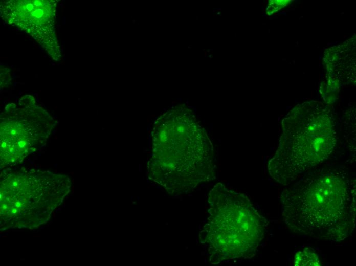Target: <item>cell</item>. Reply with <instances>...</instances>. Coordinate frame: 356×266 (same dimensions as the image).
<instances>
[{
  "instance_id": "4",
  "label": "cell",
  "mask_w": 356,
  "mask_h": 266,
  "mask_svg": "<svg viewBox=\"0 0 356 266\" xmlns=\"http://www.w3.org/2000/svg\"><path fill=\"white\" fill-rule=\"evenodd\" d=\"M154 141L164 156L167 189L173 192L178 187L193 188L214 179L212 143L190 110L181 108L164 116L155 129Z\"/></svg>"
},
{
  "instance_id": "8",
  "label": "cell",
  "mask_w": 356,
  "mask_h": 266,
  "mask_svg": "<svg viewBox=\"0 0 356 266\" xmlns=\"http://www.w3.org/2000/svg\"><path fill=\"white\" fill-rule=\"evenodd\" d=\"M20 206H21V204L19 202H17L15 203V206L16 207L18 208V207H20Z\"/></svg>"
},
{
  "instance_id": "7",
  "label": "cell",
  "mask_w": 356,
  "mask_h": 266,
  "mask_svg": "<svg viewBox=\"0 0 356 266\" xmlns=\"http://www.w3.org/2000/svg\"><path fill=\"white\" fill-rule=\"evenodd\" d=\"M291 1H269L267 5L266 12L268 15H272L274 13L286 7Z\"/></svg>"
},
{
  "instance_id": "3",
  "label": "cell",
  "mask_w": 356,
  "mask_h": 266,
  "mask_svg": "<svg viewBox=\"0 0 356 266\" xmlns=\"http://www.w3.org/2000/svg\"><path fill=\"white\" fill-rule=\"evenodd\" d=\"M207 216L199 233L213 264L250 259L263 240L268 221L244 194L221 183L210 190Z\"/></svg>"
},
{
  "instance_id": "1",
  "label": "cell",
  "mask_w": 356,
  "mask_h": 266,
  "mask_svg": "<svg viewBox=\"0 0 356 266\" xmlns=\"http://www.w3.org/2000/svg\"><path fill=\"white\" fill-rule=\"evenodd\" d=\"M280 199L284 221L298 235L339 242L354 231L355 183L342 167L307 174L284 189Z\"/></svg>"
},
{
  "instance_id": "10",
  "label": "cell",
  "mask_w": 356,
  "mask_h": 266,
  "mask_svg": "<svg viewBox=\"0 0 356 266\" xmlns=\"http://www.w3.org/2000/svg\"><path fill=\"white\" fill-rule=\"evenodd\" d=\"M13 186H16L17 185V183L16 182H14L13 184Z\"/></svg>"
},
{
  "instance_id": "9",
  "label": "cell",
  "mask_w": 356,
  "mask_h": 266,
  "mask_svg": "<svg viewBox=\"0 0 356 266\" xmlns=\"http://www.w3.org/2000/svg\"><path fill=\"white\" fill-rule=\"evenodd\" d=\"M17 211V210L16 209L13 208V209H12V213L13 214H15V213H16V212Z\"/></svg>"
},
{
  "instance_id": "6",
  "label": "cell",
  "mask_w": 356,
  "mask_h": 266,
  "mask_svg": "<svg viewBox=\"0 0 356 266\" xmlns=\"http://www.w3.org/2000/svg\"><path fill=\"white\" fill-rule=\"evenodd\" d=\"M295 265H321L318 255L311 249L306 248L297 252L294 256Z\"/></svg>"
},
{
  "instance_id": "11",
  "label": "cell",
  "mask_w": 356,
  "mask_h": 266,
  "mask_svg": "<svg viewBox=\"0 0 356 266\" xmlns=\"http://www.w3.org/2000/svg\"><path fill=\"white\" fill-rule=\"evenodd\" d=\"M7 208V205H4L3 206V208H4V209H6Z\"/></svg>"
},
{
  "instance_id": "2",
  "label": "cell",
  "mask_w": 356,
  "mask_h": 266,
  "mask_svg": "<svg viewBox=\"0 0 356 266\" xmlns=\"http://www.w3.org/2000/svg\"><path fill=\"white\" fill-rule=\"evenodd\" d=\"M281 124L278 146L268 169L273 179L286 186L329 158L337 134L331 108L317 101L296 106Z\"/></svg>"
},
{
  "instance_id": "5",
  "label": "cell",
  "mask_w": 356,
  "mask_h": 266,
  "mask_svg": "<svg viewBox=\"0 0 356 266\" xmlns=\"http://www.w3.org/2000/svg\"><path fill=\"white\" fill-rule=\"evenodd\" d=\"M44 124V123H43ZM40 121L32 119L18 117L15 120L8 121L5 124L1 125V144L14 141L20 148L28 145L30 141H41L43 132L46 128L43 129L44 125Z\"/></svg>"
}]
</instances>
